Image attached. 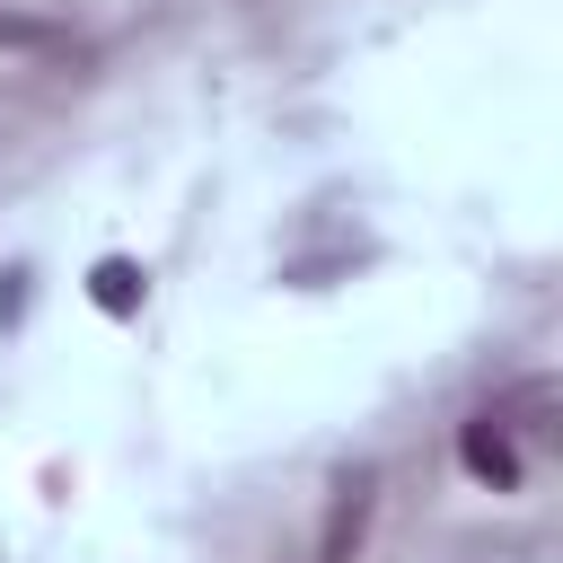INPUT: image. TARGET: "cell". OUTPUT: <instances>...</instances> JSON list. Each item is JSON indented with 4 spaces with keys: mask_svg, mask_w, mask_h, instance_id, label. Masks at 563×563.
Here are the masks:
<instances>
[{
    "mask_svg": "<svg viewBox=\"0 0 563 563\" xmlns=\"http://www.w3.org/2000/svg\"><path fill=\"white\" fill-rule=\"evenodd\" d=\"M457 457H466V475H475V484H493V493H519L528 457H519V440H510V405H484V413H466V431H457Z\"/></svg>",
    "mask_w": 563,
    "mask_h": 563,
    "instance_id": "1",
    "label": "cell"
},
{
    "mask_svg": "<svg viewBox=\"0 0 563 563\" xmlns=\"http://www.w3.org/2000/svg\"><path fill=\"white\" fill-rule=\"evenodd\" d=\"M369 528V466H343L334 475V510H325V537H317V563H343Z\"/></svg>",
    "mask_w": 563,
    "mask_h": 563,
    "instance_id": "2",
    "label": "cell"
},
{
    "mask_svg": "<svg viewBox=\"0 0 563 563\" xmlns=\"http://www.w3.org/2000/svg\"><path fill=\"white\" fill-rule=\"evenodd\" d=\"M88 299H97V308H106V317H132V308H141V299H150V273H141V264H132V255H106V264H97V273H88Z\"/></svg>",
    "mask_w": 563,
    "mask_h": 563,
    "instance_id": "3",
    "label": "cell"
}]
</instances>
